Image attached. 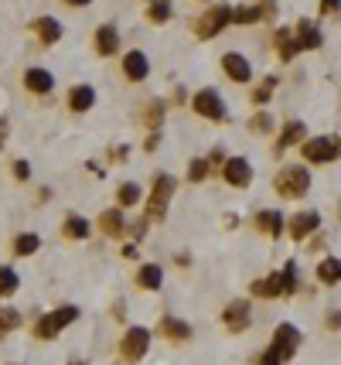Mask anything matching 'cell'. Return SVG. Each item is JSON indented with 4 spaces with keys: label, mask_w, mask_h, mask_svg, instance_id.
<instances>
[{
    "label": "cell",
    "mask_w": 341,
    "mask_h": 365,
    "mask_svg": "<svg viewBox=\"0 0 341 365\" xmlns=\"http://www.w3.org/2000/svg\"><path fill=\"white\" fill-rule=\"evenodd\" d=\"M297 348H300V331L293 324H280L273 331V345L260 355V365H287Z\"/></svg>",
    "instance_id": "obj_1"
},
{
    "label": "cell",
    "mask_w": 341,
    "mask_h": 365,
    "mask_svg": "<svg viewBox=\"0 0 341 365\" xmlns=\"http://www.w3.org/2000/svg\"><path fill=\"white\" fill-rule=\"evenodd\" d=\"M273 188H277V195H284V198H304L307 195V188H311V174L304 171V167H284V171H277V178H273Z\"/></svg>",
    "instance_id": "obj_2"
},
{
    "label": "cell",
    "mask_w": 341,
    "mask_h": 365,
    "mask_svg": "<svg viewBox=\"0 0 341 365\" xmlns=\"http://www.w3.org/2000/svg\"><path fill=\"white\" fill-rule=\"evenodd\" d=\"M79 317V308H72V304H65V308H58V311L45 314V317H38V324H34V338L41 341H52L62 328H69L72 321Z\"/></svg>",
    "instance_id": "obj_3"
},
{
    "label": "cell",
    "mask_w": 341,
    "mask_h": 365,
    "mask_svg": "<svg viewBox=\"0 0 341 365\" xmlns=\"http://www.w3.org/2000/svg\"><path fill=\"white\" fill-rule=\"evenodd\" d=\"M171 195H174V178L171 174H158V181L151 188V198H147V222H160L167 215Z\"/></svg>",
    "instance_id": "obj_4"
},
{
    "label": "cell",
    "mask_w": 341,
    "mask_h": 365,
    "mask_svg": "<svg viewBox=\"0 0 341 365\" xmlns=\"http://www.w3.org/2000/svg\"><path fill=\"white\" fill-rule=\"evenodd\" d=\"M229 25H232V7L218 4V7L205 11V14L195 21V34H198V38H205V41H211L218 31H225Z\"/></svg>",
    "instance_id": "obj_5"
},
{
    "label": "cell",
    "mask_w": 341,
    "mask_h": 365,
    "mask_svg": "<svg viewBox=\"0 0 341 365\" xmlns=\"http://www.w3.org/2000/svg\"><path fill=\"white\" fill-rule=\"evenodd\" d=\"M300 151H304V157H307L311 164H331V160L341 157V140H335V137H314V140H307Z\"/></svg>",
    "instance_id": "obj_6"
},
{
    "label": "cell",
    "mask_w": 341,
    "mask_h": 365,
    "mask_svg": "<svg viewBox=\"0 0 341 365\" xmlns=\"http://www.w3.org/2000/svg\"><path fill=\"white\" fill-rule=\"evenodd\" d=\"M147 348H151V331L147 328H130L123 335V341H120V355L127 362H140L147 355Z\"/></svg>",
    "instance_id": "obj_7"
},
{
    "label": "cell",
    "mask_w": 341,
    "mask_h": 365,
    "mask_svg": "<svg viewBox=\"0 0 341 365\" xmlns=\"http://www.w3.org/2000/svg\"><path fill=\"white\" fill-rule=\"evenodd\" d=\"M191 106H195L198 116H205L211 123H225V103H222V96H218L215 89H202Z\"/></svg>",
    "instance_id": "obj_8"
},
{
    "label": "cell",
    "mask_w": 341,
    "mask_h": 365,
    "mask_svg": "<svg viewBox=\"0 0 341 365\" xmlns=\"http://www.w3.org/2000/svg\"><path fill=\"white\" fill-rule=\"evenodd\" d=\"M222 178H225V184H232V188H249L253 167H249L246 157H229V160L222 164Z\"/></svg>",
    "instance_id": "obj_9"
},
{
    "label": "cell",
    "mask_w": 341,
    "mask_h": 365,
    "mask_svg": "<svg viewBox=\"0 0 341 365\" xmlns=\"http://www.w3.org/2000/svg\"><path fill=\"white\" fill-rule=\"evenodd\" d=\"M222 321H225V328H229L232 335H242V331L249 328V321H253L249 304H246V301H229L225 311H222Z\"/></svg>",
    "instance_id": "obj_10"
},
{
    "label": "cell",
    "mask_w": 341,
    "mask_h": 365,
    "mask_svg": "<svg viewBox=\"0 0 341 365\" xmlns=\"http://www.w3.org/2000/svg\"><path fill=\"white\" fill-rule=\"evenodd\" d=\"M317 229H321V215H317L314 209L297 212V215H290V222H287V233L293 235V239H307V235L317 233Z\"/></svg>",
    "instance_id": "obj_11"
},
{
    "label": "cell",
    "mask_w": 341,
    "mask_h": 365,
    "mask_svg": "<svg viewBox=\"0 0 341 365\" xmlns=\"http://www.w3.org/2000/svg\"><path fill=\"white\" fill-rule=\"evenodd\" d=\"M123 76L130 78V82H144V78L151 76V62H147V55L144 52H127L123 55Z\"/></svg>",
    "instance_id": "obj_12"
},
{
    "label": "cell",
    "mask_w": 341,
    "mask_h": 365,
    "mask_svg": "<svg viewBox=\"0 0 341 365\" xmlns=\"http://www.w3.org/2000/svg\"><path fill=\"white\" fill-rule=\"evenodd\" d=\"M222 69H225V76L232 78V82H249V78H253V69H249V62H246V58H242L239 52L222 55Z\"/></svg>",
    "instance_id": "obj_13"
},
{
    "label": "cell",
    "mask_w": 341,
    "mask_h": 365,
    "mask_svg": "<svg viewBox=\"0 0 341 365\" xmlns=\"http://www.w3.org/2000/svg\"><path fill=\"white\" fill-rule=\"evenodd\" d=\"M253 297H263V301H273V297H280L284 294V277L280 273H270V277H260V280H253Z\"/></svg>",
    "instance_id": "obj_14"
},
{
    "label": "cell",
    "mask_w": 341,
    "mask_h": 365,
    "mask_svg": "<svg viewBox=\"0 0 341 365\" xmlns=\"http://www.w3.org/2000/svg\"><path fill=\"white\" fill-rule=\"evenodd\" d=\"M297 45H300V52H314V48H321V31H317L314 21H297Z\"/></svg>",
    "instance_id": "obj_15"
},
{
    "label": "cell",
    "mask_w": 341,
    "mask_h": 365,
    "mask_svg": "<svg viewBox=\"0 0 341 365\" xmlns=\"http://www.w3.org/2000/svg\"><path fill=\"white\" fill-rule=\"evenodd\" d=\"M256 229L277 239V235L287 229V222H284V215H280L277 209H266V212H256Z\"/></svg>",
    "instance_id": "obj_16"
},
{
    "label": "cell",
    "mask_w": 341,
    "mask_h": 365,
    "mask_svg": "<svg viewBox=\"0 0 341 365\" xmlns=\"http://www.w3.org/2000/svg\"><path fill=\"white\" fill-rule=\"evenodd\" d=\"M99 229H103L106 235H113V239H123V233H127V222H123V209H109L99 215Z\"/></svg>",
    "instance_id": "obj_17"
},
{
    "label": "cell",
    "mask_w": 341,
    "mask_h": 365,
    "mask_svg": "<svg viewBox=\"0 0 341 365\" xmlns=\"http://www.w3.org/2000/svg\"><path fill=\"white\" fill-rule=\"evenodd\" d=\"M273 45H277V55H280L284 62H290L293 55L300 52V45H297V34H293L290 27H280V31L273 34Z\"/></svg>",
    "instance_id": "obj_18"
},
{
    "label": "cell",
    "mask_w": 341,
    "mask_h": 365,
    "mask_svg": "<svg viewBox=\"0 0 341 365\" xmlns=\"http://www.w3.org/2000/svg\"><path fill=\"white\" fill-rule=\"evenodd\" d=\"M25 85L31 89V92L45 96V92H52L55 78H52V72H45V69H27V72H25Z\"/></svg>",
    "instance_id": "obj_19"
},
{
    "label": "cell",
    "mask_w": 341,
    "mask_h": 365,
    "mask_svg": "<svg viewBox=\"0 0 341 365\" xmlns=\"http://www.w3.org/2000/svg\"><path fill=\"white\" fill-rule=\"evenodd\" d=\"M92 106H96V89H92V85H76V89L69 92V109L85 113V109H92Z\"/></svg>",
    "instance_id": "obj_20"
},
{
    "label": "cell",
    "mask_w": 341,
    "mask_h": 365,
    "mask_svg": "<svg viewBox=\"0 0 341 365\" xmlns=\"http://www.w3.org/2000/svg\"><path fill=\"white\" fill-rule=\"evenodd\" d=\"M307 137V130H304V123L300 120H290L287 127H284V133H280V140H277V154H284L287 147H293V144H300Z\"/></svg>",
    "instance_id": "obj_21"
},
{
    "label": "cell",
    "mask_w": 341,
    "mask_h": 365,
    "mask_svg": "<svg viewBox=\"0 0 341 365\" xmlns=\"http://www.w3.org/2000/svg\"><path fill=\"white\" fill-rule=\"evenodd\" d=\"M160 331H164L171 341H188V338H191V324L181 321V317H171V314L160 321Z\"/></svg>",
    "instance_id": "obj_22"
},
{
    "label": "cell",
    "mask_w": 341,
    "mask_h": 365,
    "mask_svg": "<svg viewBox=\"0 0 341 365\" xmlns=\"http://www.w3.org/2000/svg\"><path fill=\"white\" fill-rule=\"evenodd\" d=\"M120 48V34H116V27L113 25H103L96 31V52L99 55H116Z\"/></svg>",
    "instance_id": "obj_23"
},
{
    "label": "cell",
    "mask_w": 341,
    "mask_h": 365,
    "mask_svg": "<svg viewBox=\"0 0 341 365\" xmlns=\"http://www.w3.org/2000/svg\"><path fill=\"white\" fill-rule=\"evenodd\" d=\"M137 284L144 290H160L164 284V270H160L158 263H147V266H140V273H137Z\"/></svg>",
    "instance_id": "obj_24"
},
{
    "label": "cell",
    "mask_w": 341,
    "mask_h": 365,
    "mask_svg": "<svg viewBox=\"0 0 341 365\" xmlns=\"http://www.w3.org/2000/svg\"><path fill=\"white\" fill-rule=\"evenodd\" d=\"M34 34H38L45 45H55V41L62 38V25H58L55 18H38V21H34Z\"/></svg>",
    "instance_id": "obj_25"
},
{
    "label": "cell",
    "mask_w": 341,
    "mask_h": 365,
    "mask_svg": "<svg viewBox=\"0 0 341 365\" xmlns=\"http://www.w3.org/2000/svg\"><path fill=\"white\" fill-rule=\"evenodd\" d=\"M317 280H321V284H341V260L338 256H328V260L317 263Z\"/></svg>",
    "instance_id": "obj_26"
},
{
    "label": "cell",
    "mask_w": 341,
    "mask_h": 365,
    "mask_svg": "<svg viewBox=\"0 0 341 365\" xmlns=\"http://www.w3.org/2000/svg\"><path fill=\"white\" fill-rule=\"evenodd\" d=\"M38 249H41V239L34 233H21L14 239V253H18V256H34Z\"/></svg>",
    "instance_id": "obj_27"
},
{
    "label": "cell",
    "mask_w": 341,
    "mask_h": 365,
    "mask_svg": "<svg viewBox=\"0 0 341 365\" xmlns=\"http://www.w3.org/2000/svg\"><path fill=\"white\" fill-rule=\"evenodd\" d=\"M266 18L263 7H232V25H256Z\"/></svg>",
    "instance_id": "obj_28"
},
{
    "label": "cell",
    "mask_w": 341,
    "mask_h": 365,
    "mask_svg": "<svg viewBox=\"0 0 341 365\" xmlns=\"http://www.w3.org/2000/svg\"><path fill=\"white\" fill-rule=\"evenodd\" d=\"M116 202H120V209L137 205V202H140V184H133V181L120 184V188H116Z\"/></svg>",
    "instance_id": "obj_29"
},
{
    "label": "cell",
    "mask_w": 341,
    "mask_h": 365,
    "mask_svg": "<svg viewBox=\"0 0 341 365\" xmlns=\"http://www.w3.org/2000/svg\"><path fill=\"white\" fill-rule=\"evenodd\" d=\"M89 229H92V226H89L82 215H69V219H65V235H69V239H85Z\"/></svg>",
    "instance_id": "obj_30"
},
{
    "label": "cell",
    "mask_w": 341,
    "mask_h": 365,
    "mask_svg": "<svg viewBox=\"0 0 341 365\" xmlns=\"http://www.w3.org/2000/svg\"><path fill=\"white\" fill-rule=\"evenodd\" d=\"M160 120H164V103H160V99H151V103L144 106V123H147L151 130H158Z\"/></svg>",
    "instance_id": "obj_31"
},
{
    "label": "cell",
    "mask_w": 341,
    "mask_h": 365,
    "mask_svg": "<svg viewBox=\"0 0 341 365\" xmlns=\"http://www.w3.org/2000/svg\"><path fill=\"white\" fill-rule=\"evenodd\" d=\"M209 174H211V160H209V157H195V160L188 164V178H191V181H205Z\"/></svg>",
    "instance_id": "obj_32"
},
{
    "label": "cell",
    "mask_w": 341,
    "mask_h": 365,
    "mask_svg": "<svg viewBox=\"0 0 341 365\" xmlns=\"http://www.w3.org/2000/svg\"><path fill=\"white\" fill-rule=\"evenodd\" d=\"M18 287H21L18 273H14L11 266H0V297H11V294H14Z\"/></svg>",
    "instance_id": "obj_33"
},
{
    "label": "cell",
    "mask_w": 341,
    "mask_h": 365,
    "mask_svg": "<svg viewBox=\"0 0 341 365\" xmlns=\"http://www.w3.org/2000/svg\"><path fill=\"white\" fill-rule=\"evenodd\" d=\"M147 18H151L154 25H164V21L171 18V0H151V7H147Z\"/></svg>",
    "instance_id": "obj_34"
},
{
    "label": "cell",
    "mask_w": 341,
    "mask_h": 365,
    "mask_svg": "<svg viewBox=\"0 0 341 365\" xmlns=\"http://www.w3.org/2000/svg\"><path fill=\"white\" fill-rule=\"evenodd\" d=\"M273 89H277V76H266V78H263V85L253 92V103H256V106L266 103V99L273 96Z\"/></svg>",
    "instance_id": "obj_35"
},
{
    "label": "cell",
    "mask_w": 341,
    "mask_h": 365,
    "mask_svg": "<svg viewBox=\"0 0 341 365\" xmlns=\"http://www.w3.org/2000/svg\"><path fill=\"white\" fill-rule=\"evenodd\" d=\"M18 324H21V314H18V311H7V308H0V335L14 331Z\"/></svg>",
    "instance_id": "obj_36"
},
{
    "label": "cell",
    "mask_w": 341,
    "mask_h": 365,
    "mask_svg": "<svg viewBox=\"0 0 341 365\" xmlns=\"http://www.w3.org/2000/svg\"><path fill=\"white\" fill-rule=\"evenodd\" d=\"M270 127H273V116H270V113H256V116L249 120V130L253 133H270Z\"/></svg>",
    "instance_id": "obj_37"
},
{
    "label": "cell",
    "mask_w": 341,
    "mask_h": 365,
    "mask_svg": "<svg viewBox=\"0 0 341 365\" xmlns=\"http://www.w3.org/2000/svg\"><path fill=\"white\" fill-rule=\"evenodd\" d=\"M280 277H284V294H293V290H297V266L287 263V266L280 270Z\"/></svg>",
    "instance_id": "obj_38"
},
{
    "label": "cell",
    "mask_w": 341,
    "mask_h": 365,
    "mask_svg": "<svg viewBox=\"0 0 341 365\" xmlns=\"http://www.w3.org/2000/svg\"><path fill=\"white\" fill-rule=\"evenodd\" d=\"M14 178H18V181H27V178H31V164H27V160H18V164H14Z\"/></svg>",
    "instance_id": "obj_39"
},
{
    "label": "cell",
    "mask_w": 341,
    "mask_h": 365,
    "mask_svg": "<svg viewBox=\"0 0 341 365\" xmlns=\"http://www.w3.org/2000/svg\"><path fill=\"white\" fill-rule=\"evenodd\" d=\"M341 0H321V14H338Z\"/></svg>",
    "instance_id": "obj_40"
},
{
    "label": "cell",
    "mask_w": 341,
    "mask_h": 365,
    "mask_svg": "<svg viewBox=\"0 0 341 365\" xmlns=\"http://www.w3.org/2000/svg\"><path fill=\"white\" fill-rule=\"evenodd\" d=\"M328 328H331V331H338V328H341V311L328 314Z\"/></svg>",
    "instance_id": "obj_41"
},
{
    "label": "cell",
    "mask_w": 341,
    "mask_h": 365,
    "mask_svg": "<svg viewBox=\"0 0 341 365\" xmlns=\"http://www.w3.org/2000/svg\"><path fill=\"white\" fill-rule=\"evenodd\" d=\"M158 140H160V133L154 130L151 137H147V144H144V147H147V151H158Z\"/></svg>",
    "instance_id": "obj_42"
},
{
    "label": "cell",
    "mask_w": 341,
    "mask_h": 365,
    "mask_svg": "<svg viewBox=\"0 0 341 365\" xmlns=\"http://www.w3.org/2000/svg\"><path fill=\"white\" fill-rule=\"evenodd\" d=\"M127 154H130V151H127V147H116V151H113V160H127Z\"/></svg>",
    "instance_id": "obj_43"
},
{
    "label": "cell",
    "mask_w": 341,
    "mask_h": 365,
    "mask_svg": "<svg viewBox=\"0 0 341 365\" xmlns=\"http://www.w3.org/2000/svg\"><path fill=\"white\" fill-rule=\"evenodd\" d=\"M7 133H11V127H7V120H0V147H4V140H7Z\"/></svg>",
    "instance_id": "obj_44"
},
{
    "label": "cell",
    "mask_w": 341,
    "mask_h": 365,
    "mask_svg": "<svg viewBox=\"0 0 341 365\" xmlns=\"http://www.w3.org/2000/svg\"><path fill=\"white\" fill-rule=\"evenodd\" d=\"M65 4H72V7H85V4H92V0H65Z\"/></svg>",
    "instance_id": "obj_45"
},
{
    "label": "cell",
    "mask_w": 341,
    "mask_h": 365,
    "mask_svg": "<svg viewBox=\"0 0 341 365\" xmlns=\"http://www.w3.org/2000/svg\"><path fill=\"white\" fill-rule=\"evenodd\" d=\"M72 365H82V362H72Z\"/></svg>",
    "instance_id": "obj_46"
},
{
    "label": "cell",
    "mask_w": 341,
    "mask_h": 365,
    "mask_svg": "<svg viewBox=\"0 0 341 365\" xmlns=\"http://www.w3.org/2000/svg\"><path fill=\"white\" fill-rule=\"evenodd\" d=\"M0 338H4V335H0Z\"/></svg>",
    "instance_id": "obj_47"
}]
</instances>
